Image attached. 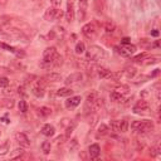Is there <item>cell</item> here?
Segmentation results:
<instances>
[{
    "mask_svg": "<svg viewBox=\"0 0 161 161\" xmlns=\"http://www.w3.org/2000/svg\"><path fill=\"white\" fill-rule=\"evenodd\" d=\"M131 128L135 131V132H139V134H149V132H152L154 128H155V125L152 121L150 120H142V121H134L131 123Z\"/></svg>",
    "mask_w": 161,
    "mask_h": 161,
    "instance_id": "1",
    "label": "cell"
},
{
    "mask_svg": "<svg viewBox=\"0 0 161 161\" xmlns=\"http://www.w3.org/2000/svg\"><path fill=\"white\" fill-rule=\"evenodd\" d=\"M86 57H87V60H91V62L101 60L106 58V50L98 45H91L86 52Z\"/></svg>",
    "mask_w": 161,
    "mask_h": 161,
    "instance_id": "2",
    "label": "cell"
},
{
    "mask_svg": "<svg viewBox=\"0 0 161 161\" xmlns=\"http://www.w3.org/2000/svg\"><path fill=\"white\" fill-rule=\"evenodd\" d=\"M63 17V12L58 8H48L44 13V19L48 20V21H55V20H59L60 18Z\"/></svg>",
    "mask_w": 161,
    "mask_h": 161,
    "instance_id": "3",
    "label": "cell"
},
{
    "mask_svg": "<svg viewBox=\"0 0 161 161\" xmlns=\"http://www.w3.org/2000/svg\"><path fill=\"white\" fill-rule=\"evenodd\" d=\"M115 50L118 53V54H121L122 57H131L135 52H136V45H134V44H122V45H120V47H116L115 48Z\"/></svg>",
    "mask_w": 161,
    "mask_h": 161,
    "instance_id": "4",
    "label": "cell"
},
{
    "mask_svg": "<svg viewBox=\"0 0 161 161\" xmlns=\"http://www.w3.org/2000/svg\"><path fill=\"white\" fill-rule=\"evenodd\" d=\"M82 34L88 39H93L97 36V28L93 23H88L82 28Z\"/></svg>",
    "mask_w": 161,
    "mask_h": 161,
    "instance_id": "5",
    "label": "cell"
},
{
    "mask_svg": "<svg viewBox=\"0 0 161 161\" xmlns=\"http://www.w3.org/2000/svg\"><path fill=\"white\" fill-rule=\"evenodd\" d=\"M44 89H45V82L44 79H38L36 82V84L33 86V88H31V93H33L36 97L40 98L44 96Z\"/></svg>",
    "mask_w": 161,
    "mask_h": 161,
    "instance_id": "6",
    "label": "cell"
},
{
    "mask_svg": "<svg viewBox=\"0 0 161 161\" xmlns=\"http://www.w3.org/2000/svg\"><path fill=\"white\" fill-rule=\"evenodd\" d=\"M57 54H58V52H57V49L54 47H48L43 53V63H48V64L52 66V62L54 60Z\"/></svg>",
    "mask_w": 161,
    "mask_h": 161,
    "instance_id": "7",
    "label": "cell"
},
{
    "mask_svg": "<svg viewBox=\"0 0 161 161\" xmlns=\"http://www.w3.org/2000/svg\"><path fill=\"white\" fill-rule=\"evenodd\" d=\"M15 140L21 147H29L30 146V140L24 132H17L15 134Z\"/></svg>",
    "mask_w": 161,
    "mask_h": 161,
    "instance_id": "8",
    "label": "cell"
},
{
    "mask_svg": "<svg viewBox=\"0 0 161 161\" xmlns=\"http://www.w3.org/2000/svg\"><path fill=\"white\" fill-rule=\"evenodd\" d=\"M83 79V74L81 72H76V73H72L71 76H68L66 78V81H64V83H66L67 86L69 84H74V83H78Z\"/></svg>",
    "mask_w": 161,
    "mask_h": 161,
    "instance_id": "9",
    "label": "cell"
},
{
    "mask_svg": "<svg viewBox=\"0 0 161 161\" xmlns=\"http://www.w3.org/2000/svg\"><path fill=\"white\" fill-rule=\"evenodd\" d=\"M149 103H147V101H145V100H140V101H137V103L135 105V107H134V112L135 113H142V112H145V111H149Z\"/></svg>",
    "mask_w": 161,
    "mask_h": 161,
    "instance_id": "10",
    "label": "cell"
},
{
    "mask_svg": "<svg viewBox=\"0 0 161 161\" xmlns=\"http://www.w3.org/2000/svg\"><path fill=\"white\" fill-rule=\"evenodd\" d=\"M88 154H89V157H91V159L96 160V159L100 156V154H101V147H100V145H97V144L91 145V146L88 147Z\"/></svg>",
    "mask_w": 161,
    "mask_h": 161,
    "instance_id": "11",
    "label": "cell"
},
{
    "mask_svg": "<svg viewBox=\"0 0 161 161\" xmlns=\"http://www.w3.org/2000/svg\"><path fill=\"white\" fill-rule=\"evenodd\" d=\"M81 101H82L81 96H73V97L71 96V97L66 101V107L67 108H74L81 103Z\"/></svg>",
    "mask_w": 161,
    "mask_h": 161,
    "instance_id": "12",
    "label": "cell"
},
{
    "mask_svg": "<svg viewBox=\"0 0 161 161\" xmlns=\"http://www.w3.org/2000/svg\"><path fill=\"white\" fill-rule=\"evenodd\" d=\"M74 19V10H73V2L68 0L67 2V12H66V20L68 23H72Z\"/></svg>",
    "mask_w": 161,
    "mask_h": 161,
    "instance_id": "13",
    "label": "cell"
},
{
    "mask_svg": "<svg viewBox=\"0 0 161 161\" xmlns=\"http://www.w3.org/2000/svg\"><path fill=\"white\" fill-rule=\"evenodd\" d=\"M0 47H2V48H4V49H8L9 52H12V53H14L17 57H19V58H24L25 57V53L20 49H17V48H14V47H10V45H8V44H4V43H2V44H0Z\"/></svg>",
    "mask_w": 161,
    "mask_h": 161,
    "instance_id": "14",
    "label": "cell"
},
{
    "mask_svg": "<svg viewBox=\"0 0 161 161\" xmlns=\"http://www.w3.org/2000/svg\"><path fill=\"white\" fill-rule=\"evenodd\" d=\"M42 134H43L44 136H47V137H50V136H53V135L55 134V130H54V127H53L52 125L45 123V125L42 127Z\"/></svg>",
    "mask_w": 161,
    "mask_h": 161,
    "instance_id": "15",
    "label": "cell"
},
{
    "mask_svg": "<svg viewBox=\"0 0 161 161\" xmlns=\"http://www.w3.org/2000/svg\"><path fill=\"white\" fill-rule=\"evenodd\" d=\"M24 154H25V150H24V147H18V149H15L12 154H10V159H13V160H20L23 156H24Z\"/></svg>",
    "mask_w": 161,
    "mask_h": 161,
    "instance_id": "16",
    "label": "cell"
},
{
    "mask_svg": "<svg viewBox=\"0 0 161 161\" xmlns=\"http://www.w3.org/2000/svg\"><path fill=\"white\" fill-rule=\"evenodd\" d=\"M57 94L59 96V97H69V96L73 94V89L68 88V87H63V88H59L57 91Z\"/></svg>",
    "mask_w": 161,
    "mask_h": 161,
    "instance_id": "17",
    "label": "cell"
},
{
    "mask_svg": "<svg viewBox=\"0 0 161 161\" xmlns=\"http://www.w3.org/2000/svg\"><path fill=\"white\" fill-rule=\"evenodd\" d=\"M108 131H110L108 126H107V125H105V123H101V125H100V127H98V131H97V139L106 136V135L108 134Z\"/></svg>",
    "mask_w": 161,
    "mask_h": 161,
    "instance_id": "18",
    "label": "cell"
},
{
    "mask_svg": "<svg viewBox=\"0 0 161 161\" xmlns=\"http://www.w3.org/2000/svg\"><path fill=\"white\" fill-rule=\"evenodd\" d=\"M136 73H137V71H136V68L132 67V66L126 67V68L123 69V74H125L127 78H134V77L136 76Z\"/></svg>",
    "mask_w": 161,
    "mask_h": 161,
    "instance_id": "19",
    "label": "cell"
},
{
    "mask_svg": "<svg viewBox=\"0 0 161 161\" xmlns=\"http://www.w3.org/2000/svg\"><path fill=\"white\" fill-rule=\"evenodd\" d=\"M45 79L49 81V82H59L62 81V76L59 73H55V72H50L45 76Z\"/></svg>",
    "mask_w": 161,
    "mask_h": 161,
    "instance_id": "20",
    "label": "cell"
},
{
    "mask_svg": "<svg viewBox=\"0 0 161 161\" xmlns=\"http://www.w3.org/2000/svg\"><path fill=\"white\" fill-rule=\"evenodd\" d=\"M111 73H112V72H111L110 69L103 68V67H100V68L97 69V74H98L100 78H110Z\"/></svg>",
    "mask_w": 161,
    "mask_h": 161,
    "instance_id": "21",
    "label": "cell"
},
{
    "mask_svg": "<svg viewBox=\"0 0 161 161\" xmlns=\"http://www.w3.org/2000/svg\"><path fill=\"white\" fill-rule=\"evenodd\" d=\"M9 149H10V142H9V140H7L5 142L0 145V155H7Z\"/></svg>",
    "mask_w": 161,
    "mask_h": 161,
    "instance_id": "22",
    "label": "cell"
},
{
    "mask_svg": "<svg viewBox=\"0 0 161 161\" xmlns=\"http://www.w3.org/2000/svg\"><path fill=\"white\" fill-rule=\"evenodd\" d=\"M110 98H111V101H113V102H122L123 96H122V94H120L118 92L113 91V92L110 94Z\"/></svg>",
    "mask_w": 161,
    "mask_h": 161,
    "instance_id": "23",
    "label": "cell"
},
{
    "mask_svg": "<svg viewBox=\"0 0 161 161\" xmlns=\"http://www.w3.org/2000/svg\"><path fill=\"white\" fill-rule=\"evenodd\" d=\"M14 105H15V102H14V100H13V98H5V100H3V101H2V106H3V107H5V108H8V110L13 108V107H14Z\"/></svg>",
    "mask_w": 161,
    "mask_h": 161,
    "instance_id": "24",
    "label": "cell"
},
{
    "mask_svg": "<svg viewBox=\"0 0 161 161\" xmlns=\"http://www.w3.org/2000/svg\"><path fill=\"white\" fill-rule=\"evenodd\" d=\"M116 92H118L120 94H127L128 92H130V87H128V86H126V84H121V86H118L116 89H115Z\"/></svg>",
    "mask_w": 161,
    "mask_h": 161,
    "instance_id": "25",
    "label": "cell"
},
{
    "mask_svg": "<svg viewBox=\"0 0 161 161\" xmlns=\"http://www.w3.org/2000/svg\"><path fill=\"white\" fill-rule=\"evenodd\" d=\"M105 30L107 31L108 34H112L113 31L116 30V25H115V23H113V21H107V23H106V25H105Z\"/></svg>",
    "mask_w": 161,
    "mask_h": 161,
    "instance_id": "26",
    "label": "cell"
},
{
    "mask_svg": "<svg viewBox=\"0 0 161 161\" xmlns=\"http://www.w3.org/2000/svg\"><path fill=\"white\" fill-rule=\"evenodd\" d=\"M110 127H111V131H113V132H120V121H117V120L111 121Z\"/></svg>",
    "mask_w": 161,
    "mask_h": 161,
    "instance_id": "27",
    "label": "cell"
},
{
    "mask_svg": "<svg viewBox=\"0 0 161 161\" xmlns=\"http://www.w3.org/2000/svg\"><path fill=\"white\" fill-rule=\"evenodd\" d=\"M52 113V110L49 108V107H45V106H43V107H40L39 108V115L40 116H44V117H47V116H49Z\"/></svg>",
    "mask_w": 161,
    "mask_h": 161,
    "instance_id": "28",
    "label": "cell"
},
{
    "mask_svg": "<svg viewBox=\"0 0 161 161\" xmlns=\"http://www.w3.org/2000/svg\"><path fill=\"white\" fill-rule=\"evenodd\" d=\"M63 64V58L59 55V54H57V57L54 58V60L52 62V66L53 67H59V66H62Z\"/></svg>",
    "mask_w": 161,
    "mask_h": 161,
    "instance_id": "29",
    "label": "cell"
},
{
    "mask_svg": "<svg viewBox=\"0 0 161 161\" xmlns=\"http://www.w3.org/2000/svg\"><path fill=\"white\" fill-rule=\"evenodd\" d=\"M50 147H52V145H50L49 141H44V142L42 144V150H43V152H44L45 155H48V154L50 152Z\"/></svg>",
    "mask_w": 161,
    "mask_h": 161,
    "instance_id": "30",
    "label": "cell"
},
{
    "mask_svg": "<svg viewBox=\"0 0 161 161\" xmlns=\"http://www.w3.org/2000/svg\"><path fill=\"white\" fill-rule=\"evenodd\" d=\"M128 130V122L126 120L120 121V132H126Z\"/></svg>",
    "mask_w": 161,
    "mask_h": 161,
    "instance_id": "31",
    "label": "cell"
},
{
    "mask_svg": "<svg viewBox=\"0 0 161 161\" xmlns=\"http://www.w3.org/2000/svg\"><path fill=\"white\" fill-rule=\"evenodd\" d=\"M76 53L77 54H82V53H84V50H86V45H84V43H77V45H76Z\"/></svg>",
    "mask_w": 161,
    "mask_h": 161,
    "instance_id": "32",
    "label": "cell"
},
{
    "mask_svg": "<svg viewBox=\"0 0 161 161\" xmlns=\"http://www.w3.org/2000/svg\"><path fill=\"white\" fill-rule=\"evenodd\" d=\"M18 107H19V111H20L21 113H25V112L28 111V105H26V102H25L24 100L19 101V105H18Z\"/></svg>",
    "mask_w": 161,
    "mask_h": 161,
    "instance_id": "33",
    "label": "cell"
},
{
    "mask_svg": "<svg viewBox=\"0 0 161 161\" xmlns=\"http://www.w3.org/2000/svg\"><path fill=\"white\" fill-rule=\"evenodd\" d=\"M159 59H160V55H151V57H149V58L146 59L147 62H145V64H154V63H157Z\"/></svg>",
    "mask_w": 161,
    "mask_h": 161,
    "instance_id": "34",
    "label": "cell"
},
{
    "mask_svg": "<svg viewBox=\"0 0 161 161\" xmlns=\"http://www.w3.org/2000/svg\"><path fill=\"white\" fill-rule=\"evenodd\" d=\"M146 57H147V55H146V53H142V54L136 55V57H135L132 60H134V62H136V63H142V62L146 59Z\"/></svg>",
    "mask_w": 161,
    "mask_h": 161,
    "instance_id": "35",
    "label": "cell"
},
{
    "mask_svg": "<svg viewBox=\"0 0 161 161\" xmlns=\"http://www.w3.org/2000/svg\"><path fill=\"white\" fill-rule=\"evenodd\" d=\"M151 156L152 157H156V156H159L160 155V146L157 145V146H154V147H151Z\"/></svg>",
    "mask_w": 161,
    "mask_h": 161,
    "instance_id": "36",
    "label": "cell"
},
{
    "mask_svg": "<svg viewBox=\"0 0 161 161\" xmlns=\"http://www.w3.org/2000/svg\"><path fill=\"white\" fill-rule=\"evenodd\" d=\"M9 86V79L7 77H0V87L7 88Z\"/></svg>",
    "mask_w": 161,
    "mask_h": 161,
    "instance_id": "37",
    "label": "cell"
},
{
    "mask_svg": "<svg viewBox=\"0 0 161 161\" xmlns=\"http://www.w3.org/2000/svg\"><path fill=\"white\" fill-rule=\"evenodd\" d=\"M50 3L53 4V7H59L60 4H62V0H50Z\"/></svg>",
    "mask_w": 161,
    "mask_h": 161,
    "instance_id": "38",
    "label": "cell"
},
{
    "mask_svg": "<svg viewBox=\"0 0 161 161\" xmlns=\"http://www.w3.org/2000/svg\"><path fill=\"white\" fill-rule=\"evenodd\" d=\"M121 44H130V38H127V37L122 38L121 39Z\"/></svg>",
    "mask_w": 161,
    "mask_h": 161,
    "instance_id": "39",
    "label": "cell"
},
{
    "mask_svg": "<svg viewBox=\"0 0 161 161\" xmlns=\"http://www.w3.org/2000/svg\"><path fill=\"white\" fill-rule=\"evenodd\" d=\"M3 93H4L5 96H9V94H13V89H12V88H10V89H9V88H7V89H4V91H3Z\"/></svg>",
    "mask_w": 161,
    "mask_h": 161,
    "instance_id": "40",
    "label": "cell"
},
{
    "mask_svg": "<svg viewBox=\"0 0 161 161\" xmlns=\"http://www.w3.org/2000/svg\"><path fill=\"white\" fill-rule=\"evenodd\" d=\"M0 121H3L4 123H9L10 121H9V118H8V115H5V116H3L2 118H0Z\"/></svg>",
    "mask_w": 161,
    "mask_h": 161,
    "instance_id": "41",
    "label": "cell"
},
{
    "mask_svg": "<svg viewBox=\"0 0 161 161\" xmlns=\"http://www.w3.org/2000/svg\"><path fill=\"white\" fill-rule=\"evenodd\" d=\"M24 91H25V89H24V87H23V86H20V87L18 88V92H19V94H20V93H21V94H25V92H24Z\"/></svg>",
    "mask_w": 161,
    "mask_h": 161,
    "instance_id": "42",
    "label": "cell"
},
{
    "mask_svg": "<svg viewBox=\"0 0 161 161\" xmlns=\"http://www.w3.org/2000/svg\"><path fill=\"white\" fill-rule=\"evenodd\" d=\"M151 36H152V37H157V36H159V31H157V29H154V30L151 31Z\"/></svg>",
    "mask_w": 161,
    "mask_h": 161,
    "instance_id": "43",
    "label": "cell"
},
{
    "mask_svg": "<svg viewBox=\"0 0 161 161\" xmlns=\"http://www.w3.org/2000/svg\"><path fill=\"white\" fill-rule=\"evenodd\" d=\"M8 4V0H0V7H5Z\"/></svg>",
    "mask_w": 161,
    "mask_h": 161,
    "instance_id": "44",
    "label": "cell"
},
{
    "mask_svg": "<svg viewBox=\"0 0 161 161\" xmlns=\"http://www.w3.org/2000/svg\"><path fill=\"white\" fill-rule=\"evenodd\" d=\"M81 2H82V3H86V2H87V0H81Z\"/></svg>",
    "mask_w": 161,
    "mask_h": 161,
    "instance_id": "45",
    "label": "cell"
},
{
    "mask_svg": "<svg viewBox=\"0 0 161 161\" xmlns=\"http://www.w3.org/2000/svg\"><path fill=\"white\" fill-rule=\"evenodd\" d=\"M34 2H38V0H34Z\"/></svg>",
    "mask_w": 161,
    "mask_h": 161,
    "instance_id": "46",
    "label": "cell"
}]
</instances>
